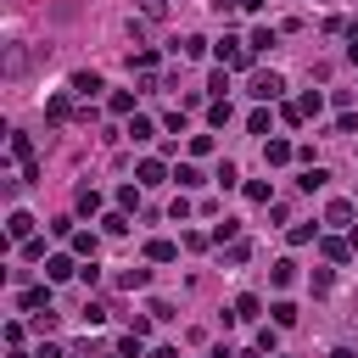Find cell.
<instances>
[{
    "label": "cell",
    "mask_w": 358,
    "mask_h": 358,
    "mask_svg": "<svg viewBox=\"0 0 358 358\" xmlns=\"http://www.w3.org/2000/svg\"><path fill=\"white\" fill-rule=\"evenodd\" d=\"M95 246H101V241H95L90 229H73V252H78V257H90V263H95Z\"/></svg>",
    "instance_id": "cell-10"
},
{
    "label": "cell",
    "mask_w": 358,
    "mask_h": 358,
    "mask_svg": "<svg viewBox=\"0 0 358 358\" xmlns=\"http://www.w3.org/2000/svg\"><path fill=\"white\" fill-rule=\"evenodd\" d=\"M73 274H78V263H73V257H62V252H56V257H45V280H73Z\"/></svg>",
    "instance_id": "cell-5"
},
{
    "label": "cell",
    "mask_w": 358,
    "mask_h": 358,
    "mask_svg": "<svg viewBox=\"0 0 358 358\" xmlns=\"http://www.w3.org/2000/svg\"><path fill=\"white\" fill-rule=\"evenodd\" d=\"M241 6H246V11H257V6H263V0H241Z\"/></svg>",
    "instance_id": "cell-33"
},
{
    "label": "cell",
    "mask_w": 358,
    "mask_h": 358,
    "mask_svg": "<svg viewBox=\"0 0 358 358\" xmlns=\"http://www.w3.org/2000/svg\"><path fill=\"white\" fill-rule=\"evenodd\" d=\"M95 90H106L101 73H73V95H95Z\"/></svg>",
    "instance_id": "cell-8"
},
{
    "label": "cell",
    "mask_w": 358,
    "mask_h": 358,
    "mask_svg": "<svg viewBox=\"0 0 358 358\" xmlns=\"http://www.w3.org/2000/svg\"><path fill=\"white\" fill-rule=\"evenodd\" d=\"M291 157H296V145H291V140H268V145H263V162H268V168H285Z\"/></svg>",
    "instance_id": "cell-2"
},
{
    "label": "cell",
    "mask_w": 358,
    "mask_h": 358,
    "mask_svg": "<svg viewBox=\"0 0 358 358\" xmlns=\"http://www.w3.org/2000/svg\"><path fill=\"white\" fill-rule=\"evenodd\" d=\"M246 45H252V50H268V45H274V28H257V34L246 39Z\"/></svg>",
    "instance_id": "cell-22"
},
{
    "label": "cell",
    "mask_w": 358,
    "mask_h": 358,
    "mask_svg": "<svg viewBox=\"0 0 358 358\" xmlns=\"http://www.w3.org/2000/svg\"><path fill=\"white\" fill-rule=\"evenodd\" d=\"M319 252H324L330 263H347V252H352V241H319Z\"/></svg>",
    "instance_id": "cell-11"
},
{
    "label": "cell",
    "mask_w": 358,
    "mask_h": 358,
    "mask_svg": "<svg viewBox=\"0 0 358 358\" xmlns=\"http://www.w3.org/2000/svg\"><path fill=\"white\" fill-rule=\"evenodd\" d=\"M11 157H17V162H34V140H28V134H11Z\"/></svg>",
    "instance_id": "cell-15"
},
{
    "label": "cell",
    "mask_w": 358,
    "mask_h": 358,
    "mask_svg": "<svg viewBox=\"0 0 358 358\" xmlns=\"http://www.w3.org/2000/svg\"><path fill=\"white\" fill-rule=\"evenodd\" d=\"M347 62H352V67H358V45H347Z\"/></svg>",
    "instance_id": "cell-30"
},
{
    "label": "cell",
    "mask_w": 358,
    "mask_h": 358,
    "mask_svg": "<svg viewBox=\"0 0 358 358\" xmlns=\"http://www.w3.org/2000/svg\"><path fill=\"white\" fill-rule=\"evenodd\" d=\"M173 185H179V190H190V185H201V173H196L190 162H179V168H173Z\"/></svg>",
    "instance_id": "cell-16"
},
{
    "label": "cell",
    "mask_w": 358,
    "mask_h": 358,
    "mask_svg": "<svg viewBox=\"0 0 358 358\" xmlns=\"http://www.w3.org/2000/svg\"><path fill=\"white\" fill-rule=\"evenodd\" d=\"M22 308H50V285H39V291H22Z\"/></svg>",
    "instance_id": "cell-19"
},
{
    "label": "cell",
    "mask_w": 358,
    "mask_h": 358,
    "mask_svg": "<svg viewBox=\"0 0 358 358\" xmlns=\"http://www.w3.org/2000/svg\"><path fill=\"white\" fill-rule=\"evenodd\" d=\"M347 39H352V45H358V22H347Z\"/></svg>",
    "instance_id": "cell-32"
},
{
    "label": "cell",
    "mask_w": 358,
    "mask_h": 358,
    "mask_svg": "<svg viewBox=\"0 0 358 358\" xmlns=\"http://www.w3.org/2000/svg\"><path fill=\"white\" fill-rule=\"evenodd\" d=\"M145 257H151V263H173V257H179V246L157 235V241H145Z\"/></svg>",
    "instance_id": "cell-6"
},
{
    "label": "cell",
    "mask_w": 358,
    "mask_h": 358,
    "mask_svg": "<svg viewBox=\"0 0 358 358\" xmlns=\"http://www.w3.org/2000/svg\"><path fill=\"white\" fill-rule=\"evenodd\" d=\"M246 129H252V134H268V112H263V106H257V112H252V117H246Z\"/></svg>",
    "instance_id": "cell-25"
},
{
    "label": "cell",
    "mask_w": 358,
    "mask_h": 358,
    "mask_svg": "<svg viewBox=\"0 0 358 358\" xmlns=\"http://www.w3.org/2000/svg\"><path fill=\"white\" fill-rule=\"evenodd\" d=\"M268 280H274V285H291V280H296V263H291V257H280V263L268 268Z\"/></svg>",
    "instance_id": "cell-12"
},
{
    "label": "cell",
    "mask_w": 358,
    "mask_h": 358,
    "mask_svg": "<svg viewBox=\"0 0 358 358\" xmlns=\"http://www.w3.org/2000/svg\"><path fill=\"white\" fill-rule=\"evenodd\" d=\"M324 179H330V173H324V168H308V173H302V179H296V185H302V190H324Z\"/></svg>",
    "instance_id": "cell-18"
},
{
    "label": "cell",
    "mask_w": 358,
    "mask_h": 358,
    "mask_svg": "<svg viewBox=\"0 0 358 358\" xmlns=\"http://www.w3.org/2000/svg\"><path fill=\"white\" fill-rule=\"evenodd\" d=\"M280 90H285L280 73H252V95H257V101H280Z\"/></svg>",
    "instance_id": "cell-1"
},
{
    "label": "cell",
    "mask_w": 358,
    "mask_h": 358,
    "mask_svg": "<svg viewBox=\"0 0 358 358\" xmlns=\"http://www.w3.org/2000/svg\"><path fill=\"white\" fill-rule=\"evenodd\" d=\"M324 224H352V201H347V196H336V201L324 207Z\"/></svg>",
    "instance_id": "cell-7"
},
{
    "label": "cell",
    "mask_w": 358,
    "mask_h": 358,
    "mask_svg": "<svg viewBox=\"0 0 358 358\" xmlns=\"http://www.w3.org/2000/svg\"><path fill=\"white\" fill-rule=\"evenodd\" d=\"M213 151V134H190V157H207Z\"/></svg>",
    "instance_id": "cell-26"
},
{
    "label": "cell",
    "mask_w": 358,
    "mask_h": 358,
    "mask_svg": "<svg viewBox=\"0 0 358 358\" xmlns=\"http://www.w3.org/2000/svg\"><path fill=\"white\" fill-rule=\"evenodd\" d=\"M179 50H185V56H190V62H196V56H201V50H207V39H201V34H190V39H185V45H179Z\"/></svg>",
    "instance_id": "cell-23"
},
{
    "label": "cell",
    "mask_w": 358,
    "mask_h": 358,
    "mask_svg": "<svg viewBox=\"0 0 358 358\" xmlns=\"http://www.w3.org/2000/svg\"><path fill=\"white\" fill-rule=\"evenodd\" d=\"M117 285H123V291H134V285H145V268H129V274H117Z\"/></svg>",
    "instance_id": "cell-27"
},
{
    "label": "cell",
    "mask_w": 358,
    "mask_h": 358,
    "mask_svg": "<svg viewBox=\"0 0 358 358\" xmlns=\"http://www.w3.org/2000/svg\"><path fill=\"white\" fill-rule=\"evenodd\" d=\"M6 235H11L17 246H22V241H34V218H28V213H11V218H6Z\"/></svg>",
    "instance_id": "cell-4"
},
{
    "label": "cell",
    "mask_w": 358,
    "mask_h": 358,
    "mask_svg": "<svg viewBox=\"0 0 358 358\" xmlns=\"http://www.w3.org/2000/svg\"><path fill=\"white\" fill-rule=\"evenodd\" d=\"M34 358H62V347H56V341H45V347H39Z\"/></svg>",
    "instance_id": "cell-29"
},
{
    "label": "cell",
    "mask_w": 358,
    "mask_h": 358,
    "mask_svg": "<svg viewBox=\"0 0 358 358\" xmlns=\"http://www.w3.org/2000/svg\"><path fill=\"white\" fill-rule=\"evenodd\" d=\"M268 313H274V330H291V324H296V308H291V302H274Z\"/></svg>",
    "instance_id": "cell-13"
},
{
    "label": "cell",
    "mask_w": 358,
    "mask_h": 358,
    "mask_svg": "<svg viewBox=\"0 0 358 358\" xmlns=\"http://www.w3.org/2000/svg\"><path fill=\"white\" fill-rule=\"evenodd\" d=\"M101 229H106V235H123V229H129V218H123V213H106V218H101Z\"/></svg>",
    "instance_id": "cell-21"
},
{
    "label": "cell",
    "mask_w": 358,
    "mask_h": 358,
    "mask_svg": "<svg viewBox=\"0 0 358 358\" xmlns=\"http://www.w3.org/2000/svg\"><path fill=\"white\" fill-rule=\"evenodd\" d=\"M67 112H73V106H67V95H50V123H62Z\"/></svg>",
    "instance_id": "cell-24"
},
{
    "label": "cell",
    "mask_w": 358,
    "mask_h": 358,
    "mask_svg": "<svg viewBox=\"0 0 358 358\" xmlns=\"http://www.w3.org/2000/svg\"><path fill=\"white\" fill-rule=\"evenodd\" d=\"M308 241H319V224H291V246H308Z\"/></svg>",
    "instance_id": "cell-17"
},
{
    "label": "cell",
    "mask_w": 358,
    "mask_h": 358,
    "mask_svg": "<svg viewBox=\"0 0 358 358\" xmlns=\"http://www.w3.org/2000/svg\"><path fill=\"white\" fill-rule=\"evenodd\" d=\"M257 308H263L257 296H235V319H257Z\"/></svg>",
    "instance_id": "cell-20"
},
{
    "label": "cell",
    "mask_w": 358,
    "mask_h": 358,
    "mask_svg": "<svg viewBox=\"0 0 358 358\" xmlns=\"http://www.w3.org/2000/svg\"><path fill=\"white\" fill-rule=\"evenodd\" d=\"M330 358H352V352H347V347H336V352H330Z\"/></svg>",
    "instance_id": "cell-34"
},
{
    "label": "cell",
    "mask_w": 358,
    "mask_h": 358,
    "mask_svg": "<svg viewBox=\"0 0 358 358\" xmlns=\"http://www.w3.org/2000/svg\"><path fill=\"white\" fill-rule=\"evenodd\" d=\"M162 179H168V168H162L157 157H145V162L134 168V185H162Z\"/></svg>",
    "instance_id": "cell-3"
},
{
    "label": "cell",
    "mask_w": 358,
    "mask_h": 358,
    "mask_svg": "<svg viewBox=\"0 0 358 358\" xmlns=\"http://www.w3.org/2000/svg\"><path fill=\"white\" fill-rule=\"evenodd\" d=\"M213 6H218V11H229V6H241V0H213Z\"/></svg>",
    "instance_id": "cell-31"
},
{
    "label": "cell",
    "mask_w": 358,
    "mask_h": 358,
    "mask_svg": "<svg viewBox=\"0 0 358 358\" xmlns=\"http://www.w3.org/2000/svg\"><path fill=\"white\" fill-rule=\"evenodd\" d=\"M129 134H134V140H151V134H157V123H151V117H140V112H134V117H129Z\"/></svg>",
    "instance_id": "cell-14"
},
{
    "label": "cell",
    "mask_w": 358,
    "mask_h": 358,
    "mask_svg": "<svg viewBox=\"0 0 358 358\" xmlns=\"http://www.w3.org/2000/svg\"><path fill=\"white\" fill-rule=\"evenodd\" d=\"M73 207H78V213H101V190H95V185H84V190L73 196Z\"/></svg>",
    "instance_id": "cell-9"
},
{
    "label": "cell",
    "mask_w": 358,
    "mask_h": 358,
    "mask_svg": "<svg viewBox=\"0 0 358 358\" xmlns=\"http://www.w3.org/2000/svg\"><path fill=\"white\" fill-rule=\"evenodd\" d=\"M140 11H145V17H162V11H168V0H140Z\"/></svg>",
    "instance_id": "cell-28"
}]
</instances>
